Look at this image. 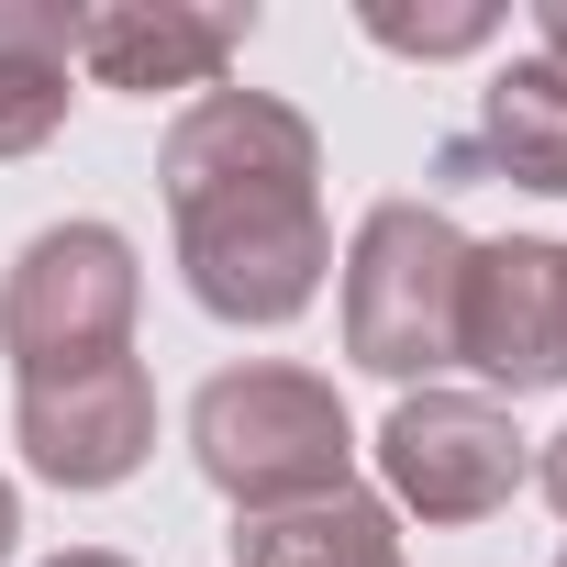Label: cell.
Listing matches in <instances>:
<instances>
[{
    "label": "cell",
    "instance_id": "6da1fadb",
    "mask_svg": "<svg viewBox=\"0 0 567 567\" xmlns=\"http://www.w3.org/2000/svg\"><path fill=\"white\" fill-rule=\"evenodd\" d=\"M156 189L178 223V278L212 323L278 334L323 301V134L278 90H200L156 145Z\"/></svg>",
    "mask_w": 567,
    "mask_h": 567
},
{
    "label": "cell",
    "instance_id": "7a4b0ae2",
    "mask_svg": "<svg viewBox=\"0 0 567 567\" xmlns=\"http://www.w3.org/2000/svg\"><path fill=\"white\" fill-rule=\"evenodd\" d=\"M189 456H200V478H212L245 523L357 489V423H346L334 379L278 368V357L200 379V401H189Z\"/></svg>",
    "mask_w": 567,
    "mask_h": 567
},
{
    "label": "cell",
    "instance_id": "3957f363",
    "mask_svg": "<svg viewBox=\"0 0 567 567\" xmlns=\"http://www.w3.org/2000/svg\"><path fill=\"white\" fill-rule=\"evenodd\" d=\"M456 301H467V234L445 200H379L346 245V357L368 379L434 390L456 368Z\"/></svg>",
    "mask_w": 567,
    "mask_h": 567
},
{
    "label": "cell",
    "instance_id": "277c9868",
    "mask_svg": "<svg viewBox=\"0 0 567 567\" xmlns=\"http://www.w3.org/2000/svg\"><path fill=\"white\" fill-rule=\"evenodd\" d=\"M134 312H145V256L123 223H45L0 267V357L23 379L134 357Z\"/></svg>",
    "mask_w": 567,
    "mask_h": 567
},
{
    "label": "cell",
    "instance_id": "5b68a950",
    "mask_svg": "<svg viewBox=\"0 0 567 567\" xmlns=\"http://www.w3.org/2000/svg\"><path fill=\"white\" fill-rule=\"evenodd\" d=\"M368 456H379V478H390V512H412V523H489V512L534 478L512 412H501L489 390H445V379H434V390H401Z\"/></svg>",
    "mask_w": 567,
    "mask_h": 567
},
{
    "label": "cell",
    "instance_id": "8992f818",
    "mask_svg": "<svg viewBox=\"0 0 567 567\" xmlns=\"http://www.w3.org/2000/svg\"><path fill=\"white\" fill-rule=\"evenodd\" d=\"M456 368H478L501 412L534 401V390H567V245H556V234L467 245Z\"/></svg>",
    "mask_w": 567,
    "mask_h": 567
},
{
    "label": "cell",
    "instance_id": "52a82bcc",
    "mask_svg": "<svg viewBox=\"0 0 567 567\" xmlns=\"http://www.w3.org/2000/svg\"><path fill=\"white\" fill-rule=\"evenodd\" d=\"M12 445L45 489H123L156 456V379L145 357H101V368H56L12 390Z\"/></svg>",
    "mask_w": 567,
    "mask_h": 567
},
{
    "label": "cell",
    "instance_id": "ba28073f",
    "mask_svg": "<svg viewBox=\"0 0 567 567\" xmlns=\"http://www.w3.org/2000/svg\"><path fill=\"white\" fill-rule=\"evenodd\" d=\"M256 45V0H101L79 12V79L156 101V90H223L234 56Z\"/></svg>",
    "mask_w": 567,
    "mask_h": 567
},
{
    "label": "cell",
    "instance_id": "9c48e42d",
    "mask_svg": "<svg viewBox=\"0 0 567 567\" xmlns=\"http://www.w3.org/2000/svg\"><path fill=\"white\" fill-rule=\"evenodd\" d=\"M467 167H489L534 200H567V68L556 56H512L478 90V134L445 145V178H467Z\"/></svg>",
    "mask_w": 567,
    "mask_h": 567
},
{
    "label": "cell",
    "instance_id": "30bf717a",
    "mask_svg": "<svg viewBox=\"0 0 567 567\" xmlns=\"http://www.w3.org/2000/svg\"><path fill=\"white\" fill-rule=\"evenodd\" d=\"M79 101V12L68 0H0V167L45 156Z\"/></svg>",
    "mask_w": 567,
    "mask_h": 567
},
{
    "label": "cell",
    "instance_id": "8fae6325",
    "mask_svg": "<svg viewBox=\"0 0 567 567\" xmlns=\"http://www.w3.org/2000/svg\"><path fill=\"white\" fill-rule=\"evenodd\" d=\"M234 567H412V556H401L390 501L334 489V501H301V512H256V523H234Z\"/></svg>",
    "mask_w": 567,
    "mask_h": 567
},
{
    "label": "cell",
    "instance_id": "7c38bea8",
    "mask_svg": "<svg viewBox=\"0 0 567 567\" xmlns=\"http://www.w3.org/2000/svg\"><path fill=\"white\" fill-rule=\"evenodd\" d=\"M368 45H390V56H478V45H501V0H445V12H401V0H368Z\"/></svg>",
    "mask_w": 567,
    "mask_h": 567
},
{
    "label": "cell",
    "instance_id": "4fadbf2b",
    "mask_svg": "<svg viewBox=\"0 0 567 567\" xmlns=\"http://www.w3.org/2000/svg\"><path fill=\"white\" fill-rule=\"evenodd\" d=\"M534 56L567 68V0H534Z\"/></svg>",
    "mask_w": 567,
    "mask_h": 567
},
{
    "label": "cell",
    "instance_id": "5bb4252c",
    "mask_svg": "<svg viewBox=\"0 0 567 567\" xmlns=\"http://www.w3.org/2000/svg\"><path fill=\"white\" fill-rule=\"evenodd\" d=\"M534 478H545V501H556V523H567V434H556V445L534 456Z\"/></svg>",
    "mask_w": 567,
    "mask_h": 567
},
{
    "label": "cell",
    "instance_id": "9a60e30c",
    "mask_svg": "<svg viewBox=\"0 0 567 567\" xmlns=\"http://www.w3.org/2000/svg\"><path fill=\"white\" fill-rule=\"evenodd\" d=\"M12 534H23V489L0 478V567H12Z\"/></svg>",
    "mask_w": 567,
    "mask_h": 567
},
{
    "label": "cell",
    "instance_id": "2e32d148",
    "mask_svg": "<svg viewBox=\"0 0 567 567\" xmlns=\"http://www.w3.org/2000/svg\"><path fill=\"white\" fill-rule=\"evenodd\" d=\"M45 567H134V556H112V545H68V556H45Z\"/></svg>",
    "mask_w": 567,
    "mask_h": 567
},
{
    "label": "cell",
    "instance_id": "e0dca14e",
    "mask_svg": "<svg viewBox=\"0 0 567 567\" xmlns=\"http://www.w3.org/2000/svg\"><path fill=\"white\" fill-rule=\"evenodd\" d=\"M556 567H567V556H556Z\"/></svg>",
    "mask_w": 567,
    "mask_h": 567
}]
</instances>
